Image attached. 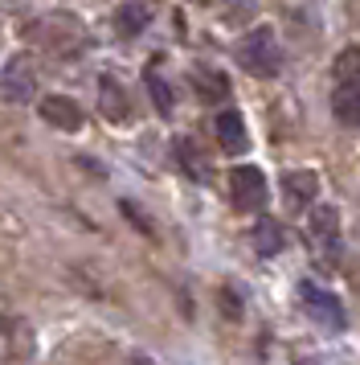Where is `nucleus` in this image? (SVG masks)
Masks as SVG:
<instances>
[{"instance_id": "f257e3e1", "label": "nucleus", "mask_w": 360, "mask_h": 365, "mask_svg": "<svg viewBox=\"0 0 360 365\" xmlns=\"http://www.w3.org/2000/svg\"><path fill=\"white\" fill-rule=\"evenodd\" d=\"M332 111L340 119L344 128H356L360 123V50L356 46H348V50L336 58V66H332Z\"/></svg>"}, {"instance_id": "f03ea898", "label": "nucleus", "mask_w": 360, "mask_h": 365, "mask_svg": "<svg viewBox=\"0 0 360 365\" xmlns=\"http://www.w3.org/2000/svg\"><path fill=\"white\" fill-rule=\"evenodd\" d=\"M233 53H238V66L245 74H254V78H278V70H282V46H278V37L270 25L250 29L233 46Z\"/></svg>"}, {"instance_id": "7ed1b4c3", "label": "nucleus", "mask_w": 360, "mask_h": 365, "mask_svg": "<svg viewBox=\"0 0 360 365\" xmlns=\"http://www.w3.org/2000/svg\"><path fill=\"white\" fill-rule=\"evenodd\" d=\"M307 238H311V255L319 263H336L340 259V214L336 205H315L307 222Z\"/></svg>"}, {"instance_id": "20e7f679", "label": "nucleus", "mask_w": 360, "mask_h": 365, "mask_svg": "<svg viewBox=\"0 0 360 365\" xmlns=\"http://www.w3.org/2000/svg\"><path fill=\"white\" fill-rule=\"evenodd\" d=\"M229 201L242 214H258L266 205V173L258 165H242L229 173Z\"/></svg>"}, {"instance_id": "39448f33", "label": "nucleus", "mask_w": 360, "mask_h": 365, "mask_svg": "<svg viewBox=\"0 0 360 365\" xmlns=\"http://www.w3.org/2000/svg\"><path fill=\"white\" fill-rule=\"evenodd\" d=\"M33 91H37V70H33V58L29 53H13L9 66L0 74V95L9 103H29Z\"/></svg>"}, {"instance_id": "423d86ee", "label": "nucleus", "mask_w": 360, "mask_h": 365, "mask_svg": "<svg viewBox=\"0 0 360 365\" xmlns=\"http://www.w3.org/2000/svg\"><path fill=\"white\" fill-rule=\"evenodd\" d=\"M299 296H303V304H307V316L315 320V324H324L327 332L344 329V308H340V299L332 296V292L315 287V283H303V287H299Z\"/></svg>"}, {"instance_id": "0eeeda50", "label": "nucleus", "mask_w": 360, "mask_h": 365, "mask_svg": "<svg viewBox=\"0 0 360 365\" xmlns=\"http://www.w3.org/2000/svg\"><path fill=\"white\" fill-rule=\"evenodd\" d=\"M41 119L49 128H58V132H82V123H86L82 107L70 95H46L41 99Z\"/></svg>"}, {"instance_id": "6e6552de", "label": "nucleus", "mask_w": 360, "mask_h": 365, "mask_svg": "<svg viewBox=\"0 0 360 365\" xmlns=\"http://www.w3.org/2000/svg\"><path fill=\"white\" fill-rule=\"evenodd\" d=\"M315 193H319V177L311 168H295V173L282 177V201H287L291 214H303L311 201H315Z\"/></svg>"}, {"instance_id": "1a4fd4ad", "label": "nucleus", "mask_w": 360, "mask_h": 365, "mask_svg": "<svg viewBox=\"0 0 360 365\" xmlns=\"http://www.w3.org/2000/svg\"><path fill=\"white\" fill-rule=\"evenodd\" d=\"M98 111L111 119V123H131V99H127V91L115 83V74H102L98 78Z\"/></svg>"}, {"instance_id": "9d476101", "label": "nucleus", "mask_w": 360, "mask_h": 365, "mask_svg": "<svg viewBox=\"0 0 360 365\" xmlns=\"http://www.w3.org/2000/svg\"><path fill=\"white\" fill-rule=\"evenodd\" d=\"M217 140H221V148H226L229 156H242V152L250 148V140H245V123H242V115H238L233 107H226V111L217 115Z\"/></svg>"}, {"instance_id": "9b49d317", "label": "nucleus", "mask_w": 360, "mask_h": 365, "mask_svg": "<svg viewBox=\"0 0 360 365\" xmlns=\"http://www.w3.org/2000/svg\"><path fill=\"white\" fill-rule=\"evenodd\" d=\"M147 21H152L147 4L127 0V4H119V13H115V34H119V37H135V34H144V29H147Z\"/></svg>"}, {"instance_id": "f8f14e48", "label": "nucleus", "mask_w": 360, "mask_h": 365, "mask_svg": "<svg viewBox=\"0 0 360 365\" xmlns=\"http://www.w3.org/2000/svg\"><path fill=\"white\" fill-rule=\"evenodd\" d=\"M193 86L201 91L205 103H217V99L229 95V78L221 74V70H213V66H193Z\"/></svg>"}, {"instance_id": "ddd939ff", "label": "nucleus", "mask_w": 360, "mask_h": 365, "mask_svg": "<svg viewBox=\"0 0 360 365\" xmlns=\"http://www.w3.org/2000/svg\"><path fill=\"white\" fill-rule=\"evenodd\" d=\"M176 160L196 185H209V160H205V152L196 148L193 140H176Z\"/></svg>"}, {"instance_id": "4468645a", "label": "nucleus", "mask_w": 360, "mask_h": 365, "mask_svg": "<svg viewBox=\"0 0 360 365\" xmlns=\"http://www.w3.org/2000/svg\"><path fill=\"white\" fill-rule=\"evenodd\" d=\"M147 95H152V103H156V111H160V115H172L176 99H172V86H168V78L160 74L156 62L147 66Z\"/></svg>"}, {"instance_id": "2eb2a0df", "label": "nucleus", "mask_w": 360, "mask_h": 365, "mask_svg": "<svg viewBox=\"0 0 360 365\" xmlns=\"http://www.w3.org/2000/svg\"><path fill=\"white\" fill-rule=\"evenodd\" d=\"M282 226H278L275 217H258V226H254V250L258 255H278L282 250Z\"/></svg>"}, {"instance_id": "dca6fc26", "label": "nucleus", "mask_w": 360, "mask_h": 365, "mask_svg": "<svg viewBox=\"0 0 360 365\" xmlns=\"http://www.w3.org/2000/svg\"><path fill=\"white\" fill-rule=\"evenodd\" d=\"M193 4H209V0H193Z\"/></svg>"}]
</instances>
